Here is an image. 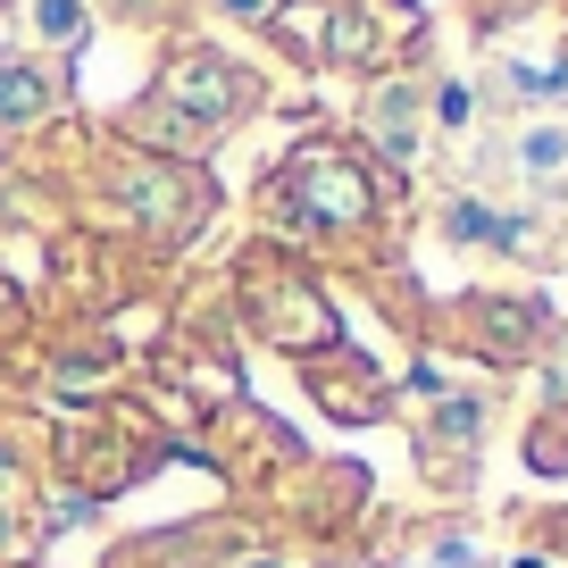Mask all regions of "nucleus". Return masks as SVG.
<instances>
[{"mask_svg": "<svg viewBox=\"0 0 568 568\" xmlns=\"http://www.w3.org/2000/svg\"><path fill=\"white\" fill-rule=\"evenodd\" d=\"M293 193H302L318 217H359V210H368V193H359V168L343 160V151H326V142H310L302 160H293Z\"/></svg>", "mask_w": 568, "mask_h": 568, "instance_id": "obj_1", "label": "nucleus"}, {"mask_svg": "<svg viewBox=\"0 0 568 568\" xmlns=\"http://www.w3.org/2000/svg\"><path fill=\"white\" fill-rule=\"evenodd\" d=\"M560 160H568V134H560V125H535V134L518 142V168H527V176H551Z\"/></svg>", "mask_w": 568, "mask_h": 568, "instance_id": "obj_2", "label": "nucleus"}, {"mask_svg": "<svg viewBox=\"0 0 568 568\" xmlns=\"http://www.w3.org/2000/svg\"><path fill=\"white\" fill-rule=\"evenodd\" d=\"M34 109H42V84H34V75H9V68H0V118H34Z\"/></svg>", "mask_w": 568, "mask_h": 568, "instance_id": "obj_3", "label": "nucleus"}, {"mask_svg": "<svg viewBox=\"0 0 568 568\" xmlns=\"http://www.w3.org/2000/svg\"><path fill=\"white\" fill-rule=\"evenodd\" d=\"M34 18H42V26H51V34H84V18H75V9H68V0H42V9H34Z\"/></svg>", "mask_w": 568, "mask_h": 568, "instance_id": "obj_4", "label": "nucleus"}, {"mask_svg": "<svg viewBox=\"0 0 568 568\" xmlns=\"http://www.w3.org/2000/svg\"><path fill=\"white\" fill-rule=\"evenodd\" d=\"M226 9L234 18H267V0H226Z\"/></svg>", "mask_w": 568, "mask_h": 568, "instance_id": "obj_5", "label": "nucleus"}, {"mask_svg": "<svg viewBox=\"0 0 568 568\" xmlns=\"http://www.w3.org/2000/svg\"><path fill=\"white\" fill-rule=\"evenodd\" d=\"M0 485H9V452H0Z\"/></svg>", "mask_w": 568, "mask_h": 568, "instance_id": "obj_6", "label": "nucleus"}]
</instances>
